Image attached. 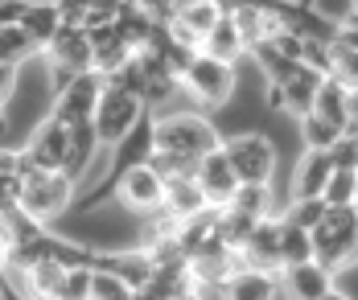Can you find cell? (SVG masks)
<instances>
[{"label": "cell", "mask_w": 358, "mask_h": 300, "mask_svg": "<svg viewBox=\"0 0 358 300\" xmlns=\"http://www.w3.org/2000/svg\"><path fill=\"white\" fill-rule=\"evenodd\" d=\"M148 136H152V152L178 156L185 165L198 169V160L206 152L222 149V136L215 128V115L206 112H173V115H148Z\"/></svg>", "instance_id": "1"}, {"label": "cell", "mask_w": 358, "mask_h": 300, "mask_svg": "<svg viewBox=\"0 0 358 300\" xmlns=\"http://www.w3.org/2000/svg\"><path fill=\"white\" fill-rule=\"evenodd\" d=\"M235 91H239V66H222L206 54H194L189 66L181 70V95L189 99L194 112H222L235 99Z\"/></svg>", "instance_id": "2"}, {"label": "cell", "mask_w": 358, "mask_h": 300, "mask_svg": "<svg viewBox=\"0 0 358 300\" xmlns=\"http://www.w3.org/2000/svg\"><path fill=\"white\" fill-rule=\"evenodd\" d=\"M313 263H322L334 280L346 267L358 263V214H355V206H346V210L325 206L322 226L313 230Z\"/></svg>", "instance_id": "3"}, {"label": "cell", "mask_w": 358, "mask_h": 300, "mask_svg": "<svg viewBox=\"0 0 358 300\" xmlns=\"http://www.w3.org/2000/svg\"><path fill=\"white\" fill-rule=\"evenodd\" d=\"M78 202V189L66 173H21V214L50 226Z\"/></svg>", "instance_id": "4"}, {"label": "cell", "mask_w": 358, "mask_h": 300, "mask_svg": "<svg viewBox=\"0 0 358 300\" xmlns=\"http://www.w3.org/2000/svg\"><path fill=\"white\" fill-rule=\"evenodd\" d=\"M222 152L239 177V186H272L276 173H280V152L276 144L264 136V132H239V136H227Z\"/></svg>", "instance_id": "5"}, {"label": "cell", "mask_w": 358, "mask_h": 300, "mask_svg": "<svg viewBox=\"0 0 358 300\" xmlns=\"http://www.w3.org/2000/svg\"><path fill=\"white\" fill-rule=\"evenodd\" d=\"M148 112H144V103L136 95H128V91H115V87H103V95H99V107H95V119H91V128H95V136H99V144L108 152H115L136 128H141Z\"/></svg>", "instance_id": "6"}, {"label": "cell", "mask_w": 358, "mask_h": 300, "mask_svg": "<svg viewBox=\"0 0 358 300\" xmlns=\"http://www.w3.org/2000/svg\"><path fill=\"white\" fill-rule=\"evenodd\" d=\"M108 193L128 218H144V214H152V210L165 206V181L157 177V169H152L148 160L120 169V173L111 177Z\"/></svg>", "instance_id": "7"}, {"label": "cell", "mask_w": 358, "mask_h": 300, "mask_svg": "<svg viewBox=\"0 0 358 300\" xmlns=\"http://www.w3.org/2000/svg\"><path fill=\"white\" fill-rule=\"evenodd\" d=\"M66 144H71V128H62L58 119H45L21 144V173H62Z\"/></svg>", "instance_id": "8"}, {"label": "cell", "mask_w": 358, "mask_h": 300, "mask_svg": "<svg viewBox=\"0 0 358 300\" xmlns=\"http://www.w3.org/2000/svg\"><path fill=\"white\" fill-rule=\"evenodd\" d=\"M103 78L95 75H78L74 82H66L58 95H54V107H50V119H58L62 128H83L95 119V107H99V95H103Z\"/></svg>", "instance_id": "9"}, {"label": "cell", "mask_w": 358, "mask_h": 300, "mask_svg": "<svg viewBox=\"0 0 358 300\" xmlns=\"http://www.w3.org/2000/svg\"><path fill=\"white\" fill-rule=\"evenodd\" d=\"M45 66L50 70H58V75H91V66H95V58H91V38H87V29H58V38L45 45Z\"/></svg>", "instance_id": "10"}, {"label": "cell", "mask_w": 358, "mask_h": 300, "mask_svg": "<svg viewBox=\"0 0 358 300\" xmlns=\"http://www.w3.org/2000/svg\"><path fill=\"white\" fill-rule=\"evenodd\" d=\"M194 181H198V189L206 193V202H210L215 210H227L231 197H235V189H239V177H235V169H231V160H227L222 149L206 152V156L198 160Z\"/></svg>", "instance_id": "11"}, {"label": "cell", "mask_w": 358, "mask_h": 300, "mask_svg": "<svg viewBox=\"0 0 358 300\" xmlns=\"http://www.w3.org/2000/svg\"><path fill=\"white\" fill-rule=\"evenodd\" d=\"M329 152H313V149H301V156H292L288 165V202L296 197H322L325 186H329Z\"/></svg>", "instance_id": "12"}, {"label": "cell", "mask_w": 358, "mask_h": 300, "mask_svg": "<svg viewBox=\"0 0 358 300\" xmlns=\"http://www.w3.org/2000/svg\"><path fill=\"white\" fill-rule=\"evenodd\" d=\"M276 288L285 300H322L334 292V276L325 271L322 263H292L276 271Z\"/></svg>", "instance_id": "13"}, {"label": "cell", "mask_w": 358, "mask_h": 300, "mask_svg": "<svg viewBox=\"0 0 358 300\" xmlns=\"http://www.w3.org/2000/svg\"><path fill=\"white\" fill-rule=\"evenodd\" d=\"M87 38H91V58H95V75L108 82L115 70H124L128 62H132V50L120 41V33H115V25H108V29H87Z\"/></svg>", "instance_id": "14"}, {"label": "cell", "mask_w": 358, "mask_h": 300, "mask_svg": "<svg viewBox=\"0 0 358 300\" xmlns=\"http://www.w3.org/2000/svg\"><path fill=\"white\" fill-rule=\"evenodd\" d=\"M157 29H161V25L152 21L148 4H120V13H115V33H120V41H124L132 54L148 50V41H152Z\"/></svg>", "instance_id": "15"}, {"label": "cell", "mask_w": 358, "mask_h": 300, "mask_svg": "<svg viewBox=\"0 0 358 300\" xmlns=\"http://www.w3.org/2000/svg\"><path fill=\"white\" fill-rule=\"evenodd\" d=\"M276 292H280V288H276V276L255 271V267H239L215 297L218 300H276Z\"/></svg>", "instance_id": "16"}, {"label": "cell", "mask_w": 358, "mask_h": 300, "mask_svg": "<svg viewBox=\"0 0 358 300\" xmlns=\"http://www.w3.org/2000/svg\"><path fill=\"white\" fill-rule=\"evenodd\" d=\"M202 54H206V58H215V62H222V66H243L248 45H243L239 29L231 25V17H227V13H222V21H218L215 29L202 38Z\"/></svg>", "instance_id": "17"}, {"label": "cell", "mask_w": 358, "mask_h": 300, "mask_svg": "<svg viewBox=\"0 0 358 300\" xmlns=\"http://www.w3.org/2000/svg\"><path fill=\"white\" fill-rule=\"evenodd\" d=\"M165 210H169L178 223H189V218H198L202 210H210V202H206V193L198 189L194 177H169V181H165Z\"/></svg>", "instance_id": "18"}, {"label": "cell", "mask_w": 358, "mask_h": 300, "mask_svg": "<svg viewBox=\"0 0 358 300\" xmlns=\"http://www.w3.org/2000/svg\"><path fill=\"white\" fill-rule=\"evenodd\" d=\"M62 21H58V4H25V17H21V33L29 38L37 54H45V45L58 38Z\"/></svg>", "instance_id": "19"}, {"label": "cell", "mask_w": 358, "mask_h": 300, "mask_svg": "<svg viewBox=\"0 0 358 300\" xmlns=\"http://www.w3.org/2000/svg\"><path fill=\"white\" fill-rule=\"evenodd\" d=\"M346 82L342 78H322V87H317V99H313V115H322L325 123H334L338 132H346L350 128V112H346Z\"/></svg>", "instance_id": "20"}, {"label": "cell", "mask_w": 358, "mask_h": 300, "mask_svg": "<svg viewBox=\"0 0 358 300\" xmlns=\"http://www.w3.org/2000/svg\"><path fill=\"white\" fill-rule=\"evenodd\" d=\"M317 87H322V75H313V70L296 66V75L285 82V115H288V119H301V115L313 112Z\"/></svg>", "instance_id": "21"}, {"label": "cell", "mask_w": 358, "mask_h": 300, "mask_svg": "<svg viewBox=\"0 0 358 300\" xmlns=\"http://www.w3.org/2000/svg\"><path fill=\"white\" fill-rule=\"evenodd\" d=\"M173 21H178L185 33H194V38L202 41L222 21V4L218 0H189V4H178V17Z\"/></svg>", "instance_id": "22"}, {"label": "cell", "mask_w": 358, "mask_h": 300, "mask_svg": "<svg viewBox=\"0 0 358 300\" xmlns=\"http://www.w3.org/2000/svg\"><path fill=\"white\" fill-rule=\"evenodd\" d=\"M34 58H41V54L29 45V38L21 33V25H0V66L4 70H21Z\"/></svg>", "instance_id": "23"}, {"label": "cell", "mask_w": 358, "mask_h": 300, "mask_svg": "<svg viewBox=\"0 0 358 300\" xmlns=\"http://www.w3.org/2000/svg\"><path fill=\"white\" fill-rule=\"evenodd\" d=\"M309 260H313V234L292 223H280V267L309 263Z\"/></svg>", "instance_id": "24"}, {"label": "cell", "mask_w": 358, "mask_h": 300, "mask_svg": "<svg viewBox=\"0 0 358 300\" xmlns=\"http://www.w3.org/2000/svg\"><path fill=\"white\" fill-rule=\"evenodd\" d=\"M322 202L334 206V210L355 206L358 202V173H350V169H334V173H329V186H325V193H322Z\"/></svg>", "instance_id": "25"}, {"label": "cell", "mask_w": 358, "mask_h": 300, "mask_svg": "<svg viewBox=\"0 0 358 300\" xmlns=\"http://www.w3.org/2000/svg\"><path fill=\"white\" fill-rule=\"evenodd\" d=\"M325 218V202L322 197H296V202H288L285 206V214H280V223H292V226H301V230H317Z\"/></svg>", "instance_id": "26"}, {"label": "cell", "mask_w": 358, "mask_h": 300, "mask_svg": "<svg viewBox=\"0 0 358 300\" xmlns=\"http://www.w3.org/2000/svg\"><path fill=\"white\" fill-rule=\"evenodd\" d=\"M91 300H136V292L108 267H95V280H91Z\"/></svg>", "instance_id": "27"}, {"label": "cell", "mask_w": 358, "mask_h": 300, "mask_svg": "<svg viewBox=\"0 0 358 300\" xmlns=\"http://www.w3.org/2000/svg\"><path fill=\"white\" fill-rule=\"evenodd\" d=\"M91 280H95V267H66L58 300H91Z\"/></svg>", "instance_id": "28"}, {"label": "cell", "mask_w": 358, "mask_h": 300, "mask_svg": "<svg viewBox=\"0 0 358 300\" xmlns=\"http://www.w3.org/2000/svg\"><path fill=\"white\" fill-rule=\"evenodd\" d=\"M115 13H120V4H87L83 29H108V25H115Z\"/></svg>", "instance_id": "29"}, {"label": "cell", "mask_w": 358, "mask_h": 300, "mask_svg": "<svg viewBox=\"0 0 358 300\" xmlns=\"http://www.w3.org/2000/svg\"><path fill=\"white\" fill-rule=\"evenodd\" d=\"M13 251H17V234H13V223H8V218H0V271L8 267Z\"/></svg>", "instance_id": "30"}, {"label": "cell", "mask_w": 358, "mask_h": 300, "mask_svg": "<svg viewBox=\"0 0 358 300\" xmlns=\"http://www.w3.org/2000/svg\"><path fill=\"white\" fill-rule=\"evenodd\" d=\"M13 91H17V70H4V66H0V112L8 107Z\"/></svg>", "instance_id": "31"}, {"label": "cell", "mask_w": 358, "mask_h": 300, "mask_svg": "<svg viewBox=\"0 0 358 300\" xmlns=\"http://www.w3.org/2000/svg\"><path fill=\"white\" fill-rule=\"evenodd\" d=\"M342 29H358V4H350V13H346V25Z\"/></svg>", "instance_id": "32"}, {"label": "cell", "mask_w": 358, "mask_h": 300, "mask_svg": "<svg viewBox=\"0 0 358 300\" xmlns=\"http://www.w3.org/2000/svg\"><path fill=\"white\" fill-rule=\"evenodd\" d=\"M322 300H355V297H346V292H342V288L334 284V292H329V297H322Z\"/></svg>", "instance_id": "33"}, {"label": "cell", "mask_w": 358, "mask_h": 300, "mask_svg": "<svg viewBox=\"0 0 358 300\" xmlns=\"http://www.w3.org/2000/svg\"><path fill=\"white\" fill-rule=\"evenodd\" d=\"M178 300H210V297H206V292H198V288H194V292H185V297H178Z\"/></svg>", "instance_id": "34"}, {"label": "cell", "mask_w": 358, "mask_h": 300, "mask_svg": "<svg viewBox=\"0 0 358 300\" xmlns=\"http://www.w3.org/2000/svg\"><path fill=\"white\" fill-rule=\"evenodd\" d=\"M355 214H358V202H355Z\"/></svg>", "instance_id": "35"}]
</instances>
